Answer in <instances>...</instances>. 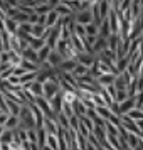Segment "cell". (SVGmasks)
Returning <instances> with one entry per match:
<instances>
[{"label":"cell","mask_w":143,"mask_h":150,"mask_svg":"<svg viewBox=\"0 0 143 150\" xmlns=\"http://www.w3.org/2000/svg\"><path fill=\"white\" fill-rule=\"evenodd\" d=\"M19 127V116H7V120H5V123H4V128L7 130H15Z\"/></svg>","instance_id":"obj_4"},{"label":"cell","mask_w":143,"mask_h":150,"mask_svg":"<svg viewBox=\"0 0 143 150\" xmlns=\"http://www.w3.org/2000/svg\"><path fill=\"white\" fill-rule=\"evenodd\" d=\"M118 108H120V115H128L130 111L135 108V96L133 98H128L126 96V100H123L121 103H118Z\"/></svg>","instance_id":"obj_2"},{"label":"cell","mask_w":143,"mask_h":150,"mask_svg":"<svg viewBox=\"0 0 143 150\" xmlns=\"http://www.w3.org/2000/svg\"><path fill=\"white\" fill-rule=\"evenodd\" d=\"M2 132H4V125H0V135H2Z\"/></svg>","instance_id":"obj_11"},{"label":"cell","mask_w":143,"mask_h":150,"mask_svg":"<svg viewBox=\"0 0 143 150\" xmlns=\"http://www.w3.org/2000/svg\"><path fill=\"white\" fill-rule=\"evenodd\" d=\"M0 150H2V143H0Z\"/></svg>","instance_id":"obj_13"},{"label":"cell","mask_w":143,"mask_h":150,"mask_svg":"<svg viewBox=\"0 0 143 150\" xmlns=\"http://www.w3.org/2000/svg\"><path fill=\"white\" fill-rule=\"evenodd\" d=\"M41 150H52V149H49V147H46V145H44V147H42Z\"/></svg>","instance_id":"obj_10"},{"label":"cell","mask_w":143,"mask_h":150,"mask_svg":"<svg viewBox=\"0 0 143 150\" xmlns=\"http://www.w3.org/2000/svg\"><path fill=\"white\" fill-rule=\"evenodd\" d=\"M126 143H128L130 149H135V147H138V143H140V137L135 135V133H130L128 138H126Z\"/></svg>","instance_id":"obj_8"},{"label":"cell","mask_w":143,"mask_h":150,"mask_svg":"<svg viewBox=\"0 0 143 150\" xmlns=\"http://www.w3.org/2000/svg\"><path fill=\"white\" fill-rule=\"evenodd\" d=\"M34 105L37 106V108L42 111V115L46 116V118H56V115L52 113V110H51V105H49V101L46 100V98H42V96H39V98H35Z\"/></svg>","instance_id":"obj_1"},{"label":"cell","mask_w":143,"mask_h":150,"mask_svg":"<svg viewBox=\"0 0 143 150\" xmlns=\"http://www.w3.org/2000/svg\"><path fill=\"white\" fill-rule=\"evenodd\" d=\"M14 140V130H7L4 128V132H2V135H0V143H10Z\"/></svg>","instance_id":"obj_6"},{"label":"cell","mask_w":143,"mask_h":150,"mask_svg":"<svg viewBox=\"0 0 143 150\" xmlns=\"http://www.w3.org/2000/svg\"><path fill=\"white\" fill-rule=\"evenodd\" d=\"M131 150H142V149H140V147H135V149H131Z\"/></svg>","instance_id":"obj_12"},{"label":"cell","mask_w":143,"mask_h":150,"mask_svg":"<svg viewBox=\"0 0 143 150\" xmlns=\"http://www.w3.org/2000/svg\"><path fill=\"white\" fill-rule=\"evenodd\" d=\"M104 130H106V133H108V135H115V137L120 135V132H118V127H115L113 123H109V122L104 123Z\"/></svg>","instance_id":"obj_9"},{"label":"cell","mask_w":143,"mask_h":150,"mask_svg":"<svg viewBox=\"0 0 143 150\" xmlns=\"http://www.w3.org/2000/svg\"><path fill=\"white\" fill-rule=\"evenodd\" d=\"M46 147L52 150H59V145H57V137L52 135V133H47L46 135Z\"/></svg>","instance_id":"obj_5"},{"label":"cell","mask_w":143,"mask_h":150,"mask_svg":"<svg viewBox=\"0 0 143 150\" xmlns=\"http://www.w3.org/2000/svg\"><path fill=\"white\" fill-rule=\"evenodd\" d=\"M0 115H2V111H0Z\"/></svg>","instance_id":"obj_14"},{"label":"cell","mask_w":143,"mask_h":150,"mask_svg":"<svg viewBox=\"0 0 143 150\" xmlns=\"http://www.w3.org/2000/svg\"><path fill=\"white\" fill-rule=\"evenodd\" d=\"M42 128L46 130V133H57V120L56 118H46L44 116V123H42Z\"/></svg>","instance_id":"obj_3"},{"label":"cell","mask_w":143,"mask_h":150,"mask_svg":"<svg viewBox=\"0 0 143 150\" xmlns=\"http://www.w3.org/2000/svg\"><path fill=\"white\" fill-rule=\"evenodd\" d=\"M35 133H37V145H39V149H42L44 145H46V130L44 128H35Z\"/></svg>","instance_id":"obj_7"}]
</instances>
